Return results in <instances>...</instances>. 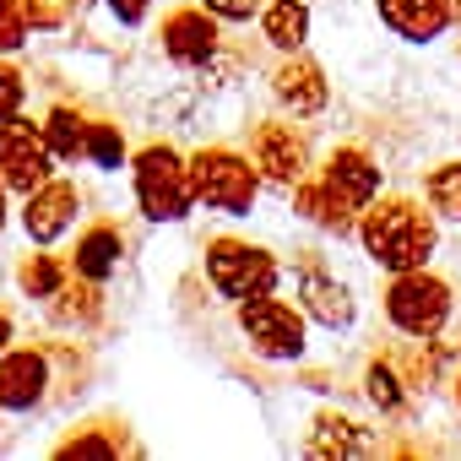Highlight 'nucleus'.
<instances>
[{"label": "nucleus", "instance_id": "1", "mask_svg": "<svg viewBox=\"0 0 461 461\" xmlns=\"http://www.w3.org/2000/svg\"><path fill=\"white\" fill-rule=\"evenodd\" d=\"M353 234H358L364 256L385 277H396V272H418V267L434 261V250H439V217L418 195H375L358 212Z\"/></svg>", "mask_w": 461, "mask_h": 461}, {"label": "nucleus", "instance_id": "2", "mask_svg": "<svg viewBox=\"0 0 461 461\" xmlns=\"http://www.w3.org/2000/svg\"><path fill=\"white\" fill-rule=\"evenodd\" d=\"M131 190H136V212L147 222H185L195 212V185H190V158L168 141H152L141 152H131Z\"/></svg>", "mask_w": 461, "mask_h": 461}, {"label": "nucleus", "instance_id": "3", "mask_svg": "<svg viewBox=\"0 0 461 461\" xmlns=\"http://www.w3.org/2000/svg\"><path fill=\"white\" fill-rule=\"evenodd\" d=\"M77 353V342H17L0 353V412H44L60 396V364Z\"/></svg>", "mask_w": 461, "mask_h": 461}, {"label": "nucleus", "instance_id": "4", "mask_svg": "<svg viewBox=\"0 0 461 461\" xmlns=\"http://www.w3.org/2000/svg\"><path fill=\"white\" fill-rule=\"evenodd\" d=\"M190 185H195V206L222 212V217H250L256 195H261V174H256L250 152L222 147V141L190 152Z\"/></svg>", "mask_w": 461, "mask_h": 461}, {"label": "nucleus", "instance_id": "5", "mask_svg": "<svg viewBox=\"0 0 461 461\" xmlns=\"http://www.w3.org/2000/svg\"><path fill=\"white\" fill-rule=\"evenodd\" d=\"M201 272H206V288L228 304H245L256 294H277L283 288V261L267 250V245H250V240H206L201 250Z\"/></svg>", "mask_w": 461, "mask_h": 461}, {"label": "nucleus", "instance_id": "6", "mask_svg": "<svg viewBox=\"0 0 461 461\" xmlns=\"http://www.w3.org/2000/svg\"><path fill=\"white\" fill-rule=\"evenodd\" d=\"M380 304H385L391 331H402V337H445V326H450V315H456V294H450V283L434 277L429 267H418V272H396V277L385 283Z\"/></svg>", "mask_w": 461, "mask_h": 461}, {"label": "nucleus", "instance_id": "7", "mask_svg": "<svg viewBox=\"0 0 461 461\" xmlns=\"http://www.w3.org/2000/svg\"><path fill=\"white\" fill-rule=\"evenodd\" d=\"M234 315H240V337L256 358H267V364H299L304 358L310 321H304L299 304H288L277 294H256V299L234 304Z\"/></svg>", "mask_w": 461, "mask_h": 461}, {"label": "nucleus", "instance_id": "8", "mask_svg": "<svg viewBox=\"0 0 461 461\" xmlns=\"http://www.w3.org/2000/svg\"><path fill=\"white\" fill-rule=\"evenodd\" d=\"M250 163H256L261 185H272V190H294V185L315 168L310 131H304L294 114L256 120V125H250Z\"/></svg>", "mask_w": 461, "mask_h": 461}, {"label": "nucleus", "instance_id": "9", "mask_svg": "<svg viewBox=\"0 0 461 461\" xmlns=\"http://www.w3.org/2000/svg\"><path fill=\"white\" fill-rule=\"evenodd\" d=\"M158 50L179 71H212L222 60V23L206 6H174L158 28Z\"/></svg>", "mask_w": 461, "mask_h": 461}, {"label": "nucleus", "instance_id": "10", "mask_svg": "<svg viewBox=\"0 0 461 461\" xmlns=\"http://www.w3.org/2000/svg\"><path fill=\"white\" fill-rule=\"evenodd\" d=\"M55 168H60V163L50 158L44 131H39L33 120H23V114L0 120V179H6V190H12V195L39 190Z\"/></svg>", "mask_w": 461, "mask_h": 461}, {"label": "nucleus", "instance_id": "11", "mask_svg": "<svg viewBox=\"0 0 461 461\" xmlns=\"http://www.w3.org/2000/svg\"><path fill=\"white\" fill-rule=\"evenodd\" d=\"M267 87H272L277 114H294V120H315V114H326V104H331V82H326L321 60L304 55V50L283 55V60L272 66Z\"/></svg>", "mask_w": 461, "mask_h": 461}, {"label": "nucleus", "instance_id": "12", "mask_svg": "<svg viewBox=\"0 0 461 461\" xmlns=\"http://www.w3.org/2000/svg\"><path fill=\"white\" fill-rule=\"evenodd\" d=\"M299 310H304V321H315V326H326V331H348V326L358 321L353 288L337 283L315 250H299Z\"/></svg>", "mask_w": 461, "mask_h": 461}, {"label": "nucleus", "instance_id": "13", "mask_svg": "<svg viewBox=\"0 0 461 461\" xmlns=\"http://www.w3.org/2000/svg\"><path fill=\"white\" fill-rule=\"evenodd\" d=\"M77 217H82V190L71 179L50 174L39 190L23 195V234H28V245H60L77 228Z\"/></svg>", "mask_w": 461, "mask_h": 461}, {"label": "nucleus", "instance_id": "14", "mask_svg": "<svg viewBox=\"0 0 461 461\" xmlns=\"http://www.w3.org/2000/svg\"><path fill=\"white\" fill-rule=\"evenodd\" d=\"M315 179L348 206V212H364L375 195H380V185H385V168L364 152V147H331L326 152V163L315 168Z\"/></svg>", "mask_w": 461, "mask_h": 461}, {"label": "nucleus", "instance_id": "15", "mask_svg": "<svg viewBox=\"0 0 461 461\" xmlns=\"http://www.w3.org/2000/svg\"><path fill=\"white\" fill-rule=\"evenodd\" d=\"M380 434L364 429L358 418H342V412H315L310 418V434H304V456H321V461H353V456H380Z\"/></svg>", "mask_w": 461, "mask_h": 461}, {"label": "nucleus", "instance_id": "16", "mask_svg": "<svg viewBox=\"0 0 461 461\" xmlns=\"http://www.w3.org/2000/svg\"><path fill=\"white\" fill-rule=\"evenodd\" d=\"M375 12L402 44H434L456 28L450 0H375Z\"/></svg>", "mask_w": 461, "mask_h": 461}, {"label": "nucleus", "instance_id": "17", "mask_svg": "<svg viewBox=\"0 0 461 461\" xmlns=\"http://www.w3.org/2000/svg\"><path fill=\"white\" fill-rule=\"evenodd\" d=\"M71 272L87 277V283H109L120 267H125V234H120V222H87L77 245H71Z\"/></svg>", "mask_w": 461, "mask_h": 461}, {"label": "nucleus", "instance_id": "18", "mask_svg": "<svg viewBox=\"0 0 461 461\" xmlns=\"http://www.w3.org/2000/svg\"><path fill=\"white\" fill-rule=\"evenodd\" d=\"M44 310H50V321L60 326V331H77V337H87V331H98L104 326V283H87V277H66V288L55 294V299H44Z\"/></svg>", "mask_w": 461, "mask_h": 461}, {"label": "nucleus", "instance_id": "19", "mask_svg": "<svg viewBox=\"0 0 461 461\" xmlns=\"http://www.w3.org/2000/svg\"><path fill=\"white\" fill-rule=\"evenodd\" d=\"M288 195H294V212H299L304 222L326 228V234H337V240H348L353 228H358V212H348V206H342V201H337L321 179H315V168H310V174H304Z\"/></svg>", "mask_w": 461, "mask_h": 461}, {"label": "nucleus", "instance_id": "20", "mask_svg": "<svg viewBox=\"0 0 461 461\" xmlns=\"http://www.w3.org/2000/svg\"><path fill=\"white\" fill-rule=\"evenodd\" d=\"M261 39L277 50V55H294V50H304L310 44V6H304V0H267V6H261Z\"/></svg>", "mask_w": 461, "mask_h": 461}, {"label": "nucleus", "instance_id": "21", "mask_svg": "<svg viewBox=\"0 0 461 461\" xmlns=\"http://www.w3.org/2000/svg\"><path fill=\"white\" fill-rule=\"evenodd\" d=\"M12 277H17V294H23V299H39V304H44V299H55V294L66 288L71 261H66V256H55L50 245H33V250L17 261V272H12Z\"/></svg>", "mask_w": 461, "mask_h": 461}, {"label": "nucleus", "instance_id": "22", "mask_svg": "<svg viewBox=\"0 0 461 461\" xmlns=\"http://www.w3.org/2000/svg\"><path fill=\"white\" fill-rule=\"evenodd\" d=\"M39 131H44V147H50L55 163H77L87 152V114L77 104H55Z\"/></svg>", "mask_w": 461, "mask_h": 461}, {"label": "nucleus", "instance_id": "23", "mask_svg": "<svg viewBox=\"0 0 461 461\" xmlns=\"http://www.w3.org/2000/svg\"><path fill=\"white\" fill-rule=\"evenodd\" d=\"M364 396H369V407H375L380 418H396V412H407L412 385L402 380L396 358H369V364H364Z\"/></svg>", "mask_w": 461, "mask_h": 461}, {"label": "nucleus", "instance_id": "24", "mask_svg": "<svg viewBox=\"0 0 461 461\" xmlns=\"http://www.w3.org/2000/svg\"><path fill=\"white\" fill-rule=\"evenodd\" d=\"M131 450V439H125V423H93V429H77V434H66L60 445H55V456L60 461H71V456H125Z\"/></svg>", "mask_w": 461, "mask_h": 461}, {"label": "nucleus", "instance_id": "25", "mask_svg": "<svg viewBox=\"0 0 461 461\" xmlns=\"http://www.w3.org/2000/svg\"><path fill=\"white\" fill-rule=\"evenodd\" d=\"M423 201L439 222H461V158L450 163H434L423 174Z\"/></svg>", "mask_w": 461, "mask_h": 461}, {"label": "nucleus", "instance_id": "26", "mask_svg": "<svg viewBox=\"0 0 461 461\" xmlns=\"http://www.w3.org/2000/svg\"><path fill=\"white\" fill-rule=\"evenodd\" d=\"M98 174H120L131 163V147H125V131L114 120H87V152H82Z\"/></svg>", "mask_w": 461, "mask_h": 461}, {"label": "nucleus", "instance_id": "27", "mask_svg": "<svg viewBox=\"0 0 461 461\" xmlns=\"http://www.w3.org/2000/svg\"><path fill=\"white\" fill-rule=\"evenodd\" d=\"M28 12H23V0H0V55H17L28 44Z\"/></svg>", "mask_w": 461, "mask_h": 461}, {"label": "nucleus", "instance_id": "28", "mask_svg": "<svg viewBox=\"0 0 461 461\" xmlns=\"http://www.w3.org/2000/svg\"><path fill=\"white\" fill-rule=\"evenodd\" d=\"M23 104H28V77L0 55V120H12V114H23Z\"/></svg>", "mask_w": 461, "mask_h": 461}, {"label": "nucleus", "instance_id": "29", "mask_svg": "<svg viewBox=\"0 0 461 461\" xmlns=\"http://www.w3.org/2000/svg\"><path fill=\"white\" fill-rule=\"evenodd\" d=\"M201 6H206L217 23H256L267 0H201Z\"/></svg>", "mask_w": 461, "mask_h": 461}, {"label": "nucleus", "instance_id": "30", "mask_svg": "<svg viewBox=\"0 0 461 461\" xmlns=\"http://www.w3.org/2000/svg\"><path fill=\"white\" fill-rule=\"evenodd\" d=\"M104 12L120 23V28H141L152 17V0H104Z\"/></svg>", "mask_w": 461, "mask_h": 461}, {"label": "nucleus", "instance_id": "31", "mask_svg": "<svg viewBox=\"0 0 461 461\" xmlns=\"http://www.w3.org/2000/svg\"><path fill=\"white\" fill-rule=\"evenodd\" d=\"M12 342H17V321H12V315H6V310H0V353H6V348H12Z\"/></svg>", "mask_w": 461, "mask_h": 461}, {"label": "nucleus", "instance_id": "32", "mask_svg": "<svg viewBox=\"0 0 461 461\" xmlns=\"http://www.w3.org/2000/svg\"><path fill=\"white\" fill-rule=\"evenodd\" d=\"M6 222H12V190H6V179H0V234H6Z\"/></svg>", "mask_w": 461, "mask_h": 461}, {"label": "nucleus", "instance_id": "33", "mask_svg": "<svg viewBox=\"0 0 461 461\" xmlns=\"http://www.w3.org/2000/svg\"><path fill=\"white\" fill-rule=\"evenodd\" d=\"M450 396H456V407H461V375H456V380H450Z\"/></svg>", "mask_w": 461, "mask_h": 461}, {"label": "nucleus", "instance_id": "34", "mask_svg": "<svg viewBox=\"0 0 461 461\" xmlns=\"http://www.w3.org/2000/svg\"><path fill=\"white\" fill-rule=\"evenodd\" d=\"M450 12H456V23H461V0H450Z\"/></svg>", "mask_w": 461, "mask_h": 461}]
</instances>
